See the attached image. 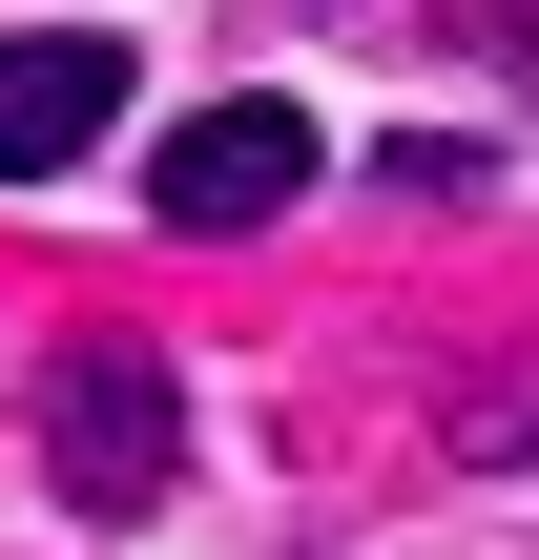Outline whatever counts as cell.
Masks as SVG:
<instances>
[{
  "label": "cell",
  "mask_w": 539,
  "mask_h": 560,
  "mask_svg": "<svg viewBox=\"0 0 539 560\" xmlns=\"http://www.w3.org/2000/svg\"><path fill=\"white\" fill-rule=\"evenodd\" d=\"M42 457H62V499H83V520H145V499H166V457H187V395H166V353L83 332V353L42 374Z\"/></svg>",
  "instance_id": "6da1fadb"
},
{
  "label": "cell",
  "mask_w": 539,
  "mask_h": 560,
  "mask_svg": "<svg viewBox=\"0 0 539 560\" xmlns=\"http://www.w3.org/2000/svg\"><path fill=\"white\" fill-rule=\"evenodd\" d=\"M291 187H312V104H270V83H249V104H187V125H166V166H145V208H166V229H270Z\"/></svg>",
  "instance_id": "7a4b0ae2"
},
{
  "label": "cell",
  "mask_w": 539,
  "mask_h": 560,
  "mask_svg": "<svg viewBox=\"0 0 539 560\" xmlns=\"http://www.w3.org/2000/svg\"><path fill=\"white\" fill-rule=\"evenodd\" d=\"M104 125H125V42H104V21H21V42H0V187L83 166Z\"/></svg>",
  "instance_id": "3957f363"
},
{
  "label": "cell",
  "mask_w": 539,
  "mask_h": 560,
  "mask_svg": "<svg viewBox=\"0 0 539 560\" xmlns=\"http://www.w3.org/2000/svg\"><path fill=\"white\" fill-rule=\"evenodd\" d=\"M478 457H539V395H499V416H478Z\"/></svg>",
  "instance_id": "277c9868"
},
{
  "label": "cell",
  "mask_w": 539,
  "mask_h": 560,
  "mask_svg": "<svg viewBox=\"0 0 539 560\" xmlns=\"http://www.w3.org/2000/svg\"><path fill=\"white\" fill-rule=\"evenodd\" d=\"M478 62H519V83H539V21H478Z\"/></svg>",
  "instance_id": "5b68a950"
}]
</instances>
